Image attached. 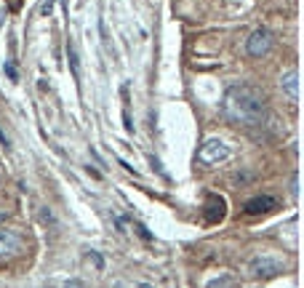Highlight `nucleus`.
<instances>
[{"label": "nucleus", "instance_id": "1a4fd4ad", "mask_svg": "<svg viewBox=\"0 0 304 288\" xmlns=\"http://www.w3.org/2000/svg\"><path fill=\"white\" fill-rule=\"evenodd\" d=\"M206 288H235V278H229V275H224V278H216L211 280Z\"/></svg>", "mask_w": 304, "mask_h": 288}, {"label": "nucleus", "instance_id": "f8f14e48", "mask_svg": "<svg viewBox=\"0 0 304 288\" xmlns=\"http://www.w3.org/2000/svg\"><path fill=\"white\" fill-rule=\"evenodd\" d=\"M5 75H8L14 83L19 80V75H16V67H14V64H11V62H5Z\"/></svg>", "mask_w": 304, "mask_h": 288}, {"label": "nucleus", "instance_id": "423d86ee", "mask_svg": "<svg viewBox=\"0 0 304 288\" xmlns=\"http://www.w3.org/2000/svg\"><path fill=\"white\" fill-rule=\"evenodd\" d=\"M280 91L286 94V99L291 104L299 102V72H296V67H291L286 75L280 77Z\"/></svg>", "mask_w": 304, "mask_h": 288}, {"label": "nucleus", "instance_id": "6e6552de", "mask_svg": "<svg viewBox=\"0 0 304 288\" xmlns=\"http://www.w3.org/2000/svg\"><path fill=\"white\" fill-rule=\"evenodd\" d=\"M67 59H70L72 77L80 83V59H77V48H75V43H72V40H67Z\"/></svg>", "mask_w": 304, "mask_h": 288}, {"label": "nucleus", "instance_id": "f257e3e1", "mask_svg": "<svg viewBox=\"0 0 304 288\" xmlns=\"http://www.w3.org/2000/svg\"><path fill=\"white\" fill-rule=\"evenodd\" d=\"M222 115L237 126H262L267 117L264 94L254 86H232L222 99Z\"/></svg>", "mask_w": 304, "mask_h": 288}, {"label": "nucleus", "instance_id": "9d476101", "mask_svg": "<svg viewBox=\"0 0 304 288\" xmlns=\"http://www.w3.org/2000/svg\"><path fill=\"white\" fill-rule=\"evenodd\" d=\"M85 261H88V264H94V270H99V272L104 270V259L99 256L96 251H91V253H88V259H85Z\"/></svg>", "mask_w": 304, "mask_h": 288}, {"label": "nucleus", "instance_id": "0eeeda50", "mask_svg": "<svg viewBox=\"0 0 304 288\" xmlns=\"http://www.w3.org/2000/svg\"><path fill=\"white\" fill-rule=\"evenodd\" d=\"M272 208H277V200L269 198V195H259V198H251V200L246 203V214H248V216L267 214V211H272Z\"/></svg>", "mask_w": 304, "mask_h": 288}, {"label": "nucleus", "instance_id": "7ed1b4c3", "mask_svg": "<svg viewBox=\"0 0 304 288\" xmlns=\"http://www.w3.org/2000/svg\"><path fill=\"white\" fill-rule=\"evenodd\" d=\"M283 272H286V261L269 256V253H262L248 261V275H254V278H277Z\"/></svg>", "mask_w": 304, "mask_h": 288}, {"label": "nucleus", "instance_id": "20e7f679", "mask_svg": "<svg viewBox=\"0 0 304 288\" xmlns=\"http://www.w3.org/2000/svg\"><path fill=\"white\" fill-rule=\"evenodd\" d=\"M269 51H272V32L267 27H259V30L251 32V37L246 40V54L254 56V59H262V56H267Z\"/></svg>", "mask_w": 304, "mask_h": 288}, {"label": "nucleus", "instance_id": "4468645a", "mask_svg": "<svg viewBox=\"0 0 304 288\" xmlns=\"http://www.w3.org/2000/svg\"><path fill=\"white\" fill-rule=\"evenodd\" d=\"M64 288H85L80 280H67V283H64Z\"/></svg>", "mask_w": 304, "mask_h": 288}, {"label": "nucleus", "instance_id": "2eb2a0df", "mask_svg": "<svg viewBox=\"0 0 304 288\" xmlns=\"http://www.w3.org/2000/svg\"><path fill=\"white\" fill-rule=\"evenodd\" d=\"M11 3V11H19V5H22V0H8Z\"/></svg>", "mask_w": 304, "mask_h": 288}, {"label": "nucleus", "instance_id": "f03ea898", "mask_svg": "<svg viewBox=\"0 0 304 288\" xmlns=\"http://www.w3.org/2000/svg\"><path fill=\"white\" fill-rule=\"evenodd\" d=\"M232 158V149H229V144L224 139H206L203 142V147L197 149V160L203 163V166H219V163H227Z\"/></svg>", "mask_w": 304, "mask_h": 288}, {"label": "nucleus", "instance_id": "ddd939ff", "mask_svg": "<svg viewBox=\"0 0 304 288\" xmlns=\"http://www.w3.org/2000/svg\"><path fill=\"white\" fill-rule=\"evenodd\" d=\"M134 230L139 232V238H142V240H152V235L147 232V227H144V224H136V227H134Z\"/></svg>", "mask_w": 304, "mask_h": 288}, {"label": "nucleus", "instance_id": "39448f33", "mask_svg": "<svg viewBox=\"0 0 304 288\" xmlns=\"http://www.w3.org/2000/svg\"><path fill=\"white\" fill-rule=\"evenodd\" d=\"M22 251V235L14 227H0V256H14Z\"/></svg>", "mask_w": 304, "mask_h": 288}, {"label": "nucleus", "instance_id": "dca6fc26", "mask_svg": "<svg viewBox=\"0 0 304 288\" xmlns=\"http://www.w3.org/2000/svg\"><path fill=\"white\" fill-rule=\"evenodd\" d=\"M139 288H152V286H147V283H142V286H139Z\"/></svg>", "mask_w": 304, "mask_h": 288}, {"label": "nucleus", "instance_id": "9b49d317", "mask_svg": "<svg viewBox=\"0 0 304 288\" xmlns=\"http://www.w3.org/2000/svg\"><path fill=\"white\" fill-rule=\"evenodd\" d=\"M54 5H56V0H45V3L40 5V14H43V16H51V11H54Z\"/></svg>", "mask_w": 304, "mask_h": 288}, {"label": "nucleus", "instance_id": "f3484780", "mask_svg": "<svg viewBox=\"0 0 304 288\" xmlns=\"http://www.w3.org/2000/svg\"><path fill=\"white\" fill-rule=\"evenodd\" d=\"M0 176H3V174H0Z\"/></svg>", "mask_w": 304, "mask_h": 288}]
</instances>
